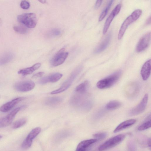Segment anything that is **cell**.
<instances>
[{"label": "cell", "instance_id": "1", "mask_svg": "<svg viewBox=\"0 0 151 151\" xmlns=\"http://www.w3.org/2000/svg\"><path fill=\"white\" fill-rule=\"evenodd\" d=\"M142 10L137 9L128 16L124 20L121 25L118 35V39H121L123 37L128 26L137 20L141 15Z\"/></svg>", "mask_w": 151, "mask_h": 151}, {"label": "cell", "instance_id": "2", "mask_svg": "<svg viewBox=\"0 0 151 151\" xmlns=\"http://www.w3.org/2000/svg\"><path fill=\"white\" fill-rule=\"evenodd\" d=\"M121 71L119 70L98 81L96 83L98 88L103 89L110 87L118 81L121 74Z\"/></svg>", "mask_w": 151, "mask_h": 151}, {"label": "cell", "instance_id": "3", "mask_svg": "<svg viewBox=\"0 0 151 151\" xmlns=\"http://www.w3.org/2000/svg\"><path fill=\"white\" fill-rule=\"evenodd\" d=\"M17 19L19 22L29 28H34L37 24L36 16L34 13H24L18 15Z\"/></svg>", "mask_w": 151, "mask_h": 151}, {"label": "cell", "instance_id": "4", "mask_svg": "<svg viewBox=\"0 0 151 151\" xmlns=\"http://www.w3.org/2000/svg\"><path fill=\"white\" fill-rule=\"evenodd\" d=\"M82 70V67H79L75 69L71 73L69 78L64 82L58 89L51 92L52 94H55L63 92L67 89L71 85L73 81L80 73Z\"/></svg>", "mask_w": 151, "mask_h": 151}, {"label": "cell", "instance_id": "5", "mask_svg": "<svg viewBox=\"0 0 151 151\" xmlns=\"http://www.w3.org/2000/svg\"><path fill=\"white\" fill-rule=\"evenodd\" d=\"M124 134H119L109 139L98 148L99 151H104L113 148L121 143L125 138Z\"/></svg>", "mask_w": 151, "mask_h": 151}, {"label": "cell", "instance_id": "6", "mask_svg": "<svg viewBox=\"0 0 151 151\" xmlns=\"http://www.w3.org/2000/svg\"><path fill=\"white\" fill-rule=\"evenodd\" d=\"M68 53L62 48L52 58L50 63L53 66H57L63 64L68 56Z\"/></svg>", "mask_w": 151, "mask_h": 151}, {"label": "cell", "instance_id": "7", "mask_svg": "<svg viewBox=\"0 0 151 151\" xmlns=\"http://www.w3.org/2000/svg\"><path fill=\"white\" fill-rule=\"evenodd\" d=\"M41 130V128L39 127L32 130L23 142L21 145L22 148L24 149H27L30 147L32 145L33 140L38 134Z\"/></svg>", "mask_w": 151, "mask_h": 151}, {"label": "cell", "instance_id": "8", "mask_svg": "<svg viewBox=\"0 0 151 151\" xmlns=\"http://www.w3.org/2000/svg\"><path fill=\"white\" fill-rule=\"evenodd\" d=\"M35 86V83L33 81L27 80L17 83L14 85V88L18 91L25 92L32 90Z\"/></svg>", "mask_w": 151, "mask_h": 151}, {"label": "cell", "instance_id": "9", "mask_svg": "<svg viewBox=\"0 0 151 151\" xmlns=\"http://www.w3.org/2000/svg\"><path fill=\"white\" fill-rule=\"evenodd\" d=\"M148 99V95L145 94L139 103L132 109L129 112L131 116L139 114L143 112L146 109Z\"/></svg>", "mask_w": 151, "mask_h": 151}, {"label": "cell", "instance_id": "10", "mask_svg": "<svg viewBox=\"0 0 151 151\" xmlns=\"http://www.w3.org/2000/svg\"><path fill=\"white\" fill-rule=\"evenodd\" d=\"M151 33L148 32L144 35L139 40L136 48L138 52H140L146 49L148 47L150 41Z\"/></svg>", "mask_w": 151, "mask_h": 151}, {"label": "cell", "instance_id": "11", "mask_svg": "<svg viewBox=\"0 0 151 151\" xmlns=\"http://www.w3.org/2000/svg\"><path fill=\"white\" fill-rule=\"evenodd\" d=\"M122 7V4H118L113 9L107 18L103 30V34H105L107 32L110 24L114 17L119 13Z\"/></svg>", "mask_w": 151, "mask_h": 151}, {"label": "cell", "instance_id": "12", "mask_svg": "<svg viewBox=\"0 0 151 151\" xmlns=\"http://www.w3.org/2000/svg\"><path fill=\"white\" fill-rule=\"evenodd\" d=\"M19 110V108H16L6 116L0 118V128L5 127L11 124L16 114Z\"/></svg>", "mask_w": 151, "mask_h": 151}, {"label": "cell", "instance_id": "13", "mask_svg": "<svg viewBox=\"0 0 151 151\" xmlns=\"http://www.w3.org/2000/svg\"><path fill=\"white\" fill-rule=\"evenodd\" d=\"M25 99V97H18L7 102L0 107V111L3 112L8 111L12 109L16 105Z\"/></svg>", "mask_w": 151, "mask_h": 151}, {"label": "cell", "instance_id": "14", "mask_svg": "<svg viewBox=\"0 0 151 151\" xmlns=\"http://www.w3.org/2000/svg\"><path fill=\"white\" fill-rule=\"evenodd\" d=\"M151 69V60L149 59L144 63L141 70L140 74L143 80L148 79L150 74Z\"/></svg>", "mask_w": 151, "mask_h": 151}, {"label": "cell", "instance_id": "15", "mask_svg": "<svg viewBox=\"0 0 151 151\" xmlns=\"http://www.w3.org/2000/svg\"><path fill=\"white\" fill-rule=\"evenodd\" d=\"M62 76L63 74L61 73H55L42 78L40 80L39 83L41 84H44L49 82H55L59 81Z\"/></svg>", "mask_w": 151, "mask_h": 151}, {"label": "cell", "instance_id": "16", "mask_svg": "<svg viewBox=\"0 0 151 151\" xmlns=\"http://www.w3.org/2000/svg\"><path fill=\"white\" fill-rule=\"evenodd\" d=\"M111 33H109L104 39L96 48L94 52L95 53H100L104 50L108 46L111 37Z\"/></svg>", "mask_w": 151, "mask_h": 151}, {"label": "cell", "instance_id": "17", "mask_svg": "<svg viewBox=\"0 0 151 151\" xmlns=\"http://www.w3.org/2000/svg\"><path fill=\"white\" fill-rule=\"evenodd\" d=\"M97 141L98 140L96 139L83 141L78 145L76 151H86L88 148Z\"/></svg>", "mask_w": 151, "mask_h": 151}, {"label": "cell", "instance_id": "18", "mask_svg": "<svg viewBox=\"0 0 151 151\" xmlns=\"http://www.w3.org/2000/svg\"><path fill=\"white\" fill-rule=\"evenodd\" d=\"M136 120L134 119H128L120 123L114 129V133H116L128 128L134 124Z\"/></svg>", "mask_w": 151, "mask_h": 151}, {"label": "cell", "instance_id": "19", "mask_svg": "<svg viewBox=\"0 0 151 151\" xmlns=\"http://www.w3.org/2000/svg\"><path fill=\"white\" fill-rule=\"evenodd\" d=\"M41 66V64L37 63L31 67L21 69L18 72L19 74L26 76L32 74L34 71L38 69Z\"/></svg>", "mask_w": 151, "mask_h": 151}, {"label": "cell", "instance_id": "20", "mask_svg": "<svg viewBox=\"0 0 151 151\" xmlns=\"http://www.w3.org/2000/svg\"><path fill=\"white\" fill-rule=\"evenodd\" d=\"M89 86L88 81H86L76 86L75 88V91L77 93L84 95L86 93Z\"/></svg>", "mask_w": 151, "mask_h": 151}, {"label": "cell", "instance_id": "21", "mask_svg": "<svg viewBox=\"0 0 151 151\" xmlns=\"http://www.w3.org/2000/svg\"><path fill=\"white\" fill-rule=\"evenodd\" d=\"M14 55L11 52H5L0 56V65H4L11 61L13 58Z\"/></svg>", "mask_w": 151, "mask_h": 151}, {"label": "cell", "instance_id": "22", "mask_svg": "<svg viewBox=\"0 0 151 151\" xmlns=\"http://www.w3.org/2000/svg\"><path fill=\"white\" fill-rule=\"evenodd\" d=\"M62 101L60 97L54 96L48 98L45 101V104L49 106H55L60 104Z\"/></svg>", "mask_w": 151, "mask_h": 151}, {"label": "cell", "instance_id": "23", "mask_svg": "<svg viewBox=\"0 0 151 151\" xmlns=\"http://www.w3.org/2000/svg\"><path fill=\"white\" fill-rule=\"evenodd\" d=\"M121 105V103L118 101L112 100L106 104V107L108 110H113L119 107Z\"/></svg>", "mask_w": 151, "mask_h": 151}, {"label": "cell", "instance_id": "24", "mask_svg": "<svg viewBox=\"0 0 151 151\" xmlns=\"http://www.w3.org/2000/svg\"><path fill=\"white\" fill-rule=\"evenodd\" d=\"M113 1V0L110 1L107 4L106 6L103 10L99 17V22L102 21L105 18L111 8Z\"/></svg>", "mask_w": 151, "mask_h": 151}, {"label": "cell", "instance_id": "25", "mask_svg": "<svg viewBox=\"0 0 151 151\" xmlns=\"http://www.w3.org/2000/svg\"><path fill=\"white\" fill-rule=\"evenodd\" d=\"M27 122V120L25 118L18 119L13 124L12 127L14 129H16L24 125Z\"/></svg>", "mask_w": 151, "mask_h": 151}, {"label": "cell", "instance_id": "26", "mask_svg": "<svg viewBox=\"0 0 151 151\" xmlns=\"http://www.w3.org/2000/svg\"><path fill=\"white\" fill-rule=\"evenodd\" d=\"M14 30L21 34H24L26 33L28 30L27 27L25 25H18L14 26L13 27Z\"/></svg>", "mask_w": 151, "mask_h": 151}, {"label": "cell", "instance_id": "27", "mask_svg": "<svg viewBox=\"0 0 151 151\" xmlns=\"http://www.w3.org/2000/svg\"><path fill=\"white\" fill-rule=\"evenodd\" d=\"M151 120L148 121L140 125L138 128V130L142 131L147 129L151 127Z\"/></svg>", "mask_w": 151, "mask_h": 151}, {"label": "cell", "instance_id": "28", "mask_svg": "<svg viewBox=\"0 0 151 151\" xmlns=\"http://www.w3.org/2000/svg\"><path fill=\"white\" fill-rule=\"evenodd\" d=\"M61 34L60 31L57 29H54L51 30L47 33V36L49 37L58 36Z\"/></svg>", "mask_w": 151, "mask_h": 151}, {"label": "cell", "instance_id": "29", "mask_svg": "<svg viewBox=\"0 0 151 151\" xmlns=\"http://www.w3.org/2000/svg\"><path fill=\"white\" fill-rule=\"evenodd\" d=\"M107 133L105 132H101L95 133L93 134V136L99 140L103 139H104L107 136Z\"/></svg>", "mask_w": 151, "mask_h": 151}, {"label": "cell", "instance_id": "30", "mask_svg": "<svg viewBox=\"0 0 151 151\" xmlns=\"http://www.w3.org/2000/svg\"><path fill=\"white\" fill-rule=\"evenodd\" d=\"M21 7L24 9H28L30 6V4L27 1L25 0L22 1L20 3Z\"/></svg>", "mask_w": 151, "mask_h": 151}, {"label": "cell", "instance_id": "31", "mask_svg": "<svg viewBox=\"0 0 151 151\" xmlns=\"http://www.w3.org/2000/svg\"><path fill=\"white\" fill-rule=\"evenodd\" d=\"M102 1H103L102 0H97L95 4V8L97 9L102 4Z\"/></svg>", "mask_w": 151, "mask_h": 151}, {"label": "cell", "instance_id": "32", "mask_svg": "<svg viewBox=\"0 0 151 151\" xmlns=\"http://www.w3.org/2000/svg\"><path fill=\"white\" fill-rule=\"evenodd\" d=\"M44 74V73L43 72H40L33 75L32 77L33 78H36L42 76Z\"/></svg>", "mask_w": 151, "mask_h": 151}, {"label": "cell", "instance_id": "33", "mask_svg": "<svg viewBox=\"0 0 151 151\" xmlns=\"http://www.w3.org/2000/svg\"><path fill=\"white\" fill-rule=\"evenodd\" d=\"M147 145L150 148H151V139H149L147 141Z\"/></svg>", "mask_w": 151, "mask_h": 151}, {"label": "cell", "instance_id": "34", "mask_svg": "<svg viewBox=\"0 0 151 151\" xmlns=\"http://www.w3.org/2000/svg\"><path fill=\"white\" fill-rule=\"evenodd\" d=\"M40 2L43 4L45 3H46V1L45 0H40L39 1Z\"/></svg>", "mask_w": 151, "mask_h": 151}, {"label": "cell", "instance_id": "35", "mask_svg": "<svg viewBox=\"0 0 151 151\" xmlns=\"http://www.w3.org/2000/svg\"><path fill=\"white\" fill-rule=\"evenodd\" d=\"M2 137L0 135V139H1L2 138Z\"/></svg>", "mask_w": 151, "mask_h": 151}]
</instances>
